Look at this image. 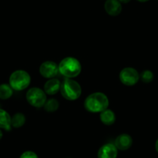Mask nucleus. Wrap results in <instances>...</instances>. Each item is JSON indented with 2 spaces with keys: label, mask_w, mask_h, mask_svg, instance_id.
<instances>
[{
  "label": "nucleus",
  "mask_w": 158,
  "mask_h": 158,
  "mask_svg": "<svg viewBox=\"0 0 158 158\" xmlns=\"http://www.w3.org/2000/svg\"><path fill=\"white\" fill-rule=\"evenodd\" d=\"M109 105V98L102 92L90 94L85 100V108L88 112L92 113H100L108 109Z\"/></svg>",
  "instance_id": "obj_1"
},
{
  "label": "nucleus",
  "mask_w": 158,
  "mask_h": 158,
  "mask_svg": "<svg viewBox=\"0 0 158 158\" xmlns=\"http://www.w3.org/2000/svg\"><path fill=\"white\" fill-rule=\"evenodd\" d=\"M59 73L66 78L77 77L81 71V64L77 59L73 57H64L58 64Z\"/></svg>",
  "instance_id": "obj_2"
},
{
  "label": "nucleus",
  "mask_w": 158,
  "mask_h": 158,
  "mask_svg": "<svg viewBox=\"0 0 158 158\" xmlns=\"http://www.w3.org/2000/svg\"><path fill=\"white\" fill-rule=\"evenodd\" d=\"M62 96L69 101H75L81 95V87L77 81L72 78H65L60 85V89Z\"/></svg>",
  "instance_id": "obj_3"
},
{
  "label": "nucleus",
  "mask_w": 158,
  "mask_h": 158,
  "mask_svg": "<svg viewBox=\"0 0 158 158\" xmlns=\"http://www.w3.org/2000/svg\"><path fill=\"white\" fill-rule=\"evenodd\" d=\"M31 82L30 74L23 70H16L10 76L9 84L14 91L20 92L29 87Z\"/></svg>",
  "instance_id": "obj_4"
},
{
  "label": "nucleus",
  "mask_w": 158,
  "mask_h": 158,
  "mask_svg": "<svg viewBox=\"0 0 158 158\" xmlns=\"http://www.w3.org/2000/svg\"><path fill=\"white\" fill-rule=\"evenodd\" d=\"M26 98L29 104L35 108L44 107L45 102L48 100L47 94L44 91L36 87L29 89L26 94Z\"/></svg>",
  "instance_id": "obj_5"
},
{
  "label": "nucleus",
  "mask_w": 158,
  "mask_h": 158,
  "mask_svg": "<svg viewBox=\"0 0 158 158\" xmlns=\"http://www.w3.org/2000/svg\"><path fill=\"white\" fill-rule=\"evenodd\" d=\"M119 80L126 86H133L139 80V74L135 68L127 67L119 73Z\"/></svg>",
  "instance_id": "obj_6"
},
{
  "label": "nucleus",
  "mask_w": 158,
  "mask_h": 158,
  "mask_svg": "<svg viewBox=\"0 0 158 158\" xmlns=\"http://www.w3.org/2000/svg\"><path fill=\"white\" fill-rule=\"evenodd\" d=\"M40 74L45 78H54L59 73L58 65L54 61L47 60L41 64L40 66Z\"/></svg>",
  "instance_id": "obj_7"
},
{
  "label": "nucleus",
  "mask_w": 158,
  "mask_h": 158,
  "mask_svg": "<svg viewBox=\"0 0 158 158\" xmlns=\"http://www.w3.org/2000/svg\"><path fill=\"white\" fill-rule=\"evenodd\" d=\"M118 149L114 143H106L98 151V158H116Z\"/></svg>",
  "instance_id": "obj_8"
},
{
  "label": "nucleus",
  "mask_w": 158,
  "mask_h": 158,
  "mask_svg": "<svg viewBox=\"0 0 158 158\" xmlns=\"http://www.w3.org/2000/svg\"><path fill=\"white\" fill-rule=\"evenodd\" d=\"M116 148L119 150H127L133 145V138L127 133L118 135L114 143Z\"/></svg>",
  "instance_id": "obj_9"
},
{
  "label": "nucleus",
  "mask_w": 158,
  "mask_h": 158,
  "mask_svg": "<svg viewBox=\"0 0 158 158\" xmlns=\"http://www.w3.org/2000/svg\"><path fill=\"white\" fill-rule=\"evenodd\" d=\"M106 13L112 16H116L122 12V3L118 0H106L104 5Z\"/></svg>",
  "instance_id": "obj_10"
},
{
  "label": "nucleus",
  "mask_w": 158,
  "mask_h": 158,
  "mask_svg": "<svg viewBox=\"0 0 158 158\" xmlns=\"http://www.w3.org/2000/svg\"><path fill=\"white\" fill-rule=\"evenodd\" d=\"M61 82L57 78H51L46 81L44 87V91L47 95H54L60 92Z\"/></svg>",
  "instance_id": "obj_11"
},
{
  "label": "nucleus",
  "mask_w": 158,
  "mask_h": 158,
  "mask_svg": "<svg viewBox=\"0 0 158 158\" xmlns=\"http://www.w3.org/2000/svg\"><path fill=\"white\" fill-rule=\"evenodd\" d=\"M115 114L112 110L106 109V110L100 112V120L106 126H111L115 122Z\"/></svg>",
  "instance_id": "obj_12"
},
{
  "label": "nucleus",
  "mask_w": 158,
  "mask_h": 158,
  "mask_svg": "<svg viewBox=\"0 0 158 158\" xmlns=\"http://www.w3.org/2000/svg\"><path fill=\"white\" fill-rule=\"evenodd\" d=\"M11 128V116L6 111L0 109V129L10 131Z\"/></svg>",
  "instance_id": "obj_13"
},
{
  "label": "nucleus",
  "mask_w": 158,
  "mask_h": 158,
  "mask_svg": "<svg viewBox=\"0 0 158 158\" xmlns=\"http://www.w3.org/2000/svg\"><path fill=\"white\" fill-rule=\"evenodd\" d=\"M26 116L21 112H17L11 117V126L14 128H20L25 124Z\"/></svg>",
  "instance_id": "obj_14"
},
{
  "label": "nucleus",
  "mask_w": 158,
  "mask_h": 158,
  "mask_svg": "<svg viewBox=\"0 0 158 158\" xmlns=\"http://www.w3.org/2000/svg\"><path fill=\"white\" fill-rule=\"evenodd\" d=\"M13 89H12L10 84H1L0 85V99L7 100L11 98L13 95Z\"/></svg>",
  "instance_id": "obj_15"
},
{
  "label": "nucleus",
  "mask_w": 158,
  "mask_h": 158,
  "mask_svg": "<svg viewBox=\"0 0 158 158\" xmlns=\"http://www.w3.org/2000/svg\"><path fill=\"white\" fill-rule=\"evenodd\" d=\"M45 110L48 112H54L58 109L59 102L55 98H49L46 101L44 106Z\"/></svg>",
  "instance_id": "obj_16"
},
{
  "label": "nucleus",
  "mask_w": 158,
  "mask_h": 158,
  "mask_svg": "<svg viewBox=\"0 0 158 158\" xmlns=\"http://www.w3.org/2000/svg\"><path fill=\"white\" fill-rule=\"evenodd\" d=\"M154 78L153 73L150 70H145L139 74V79L144 83H150Z\"/></svg>",
  "instance_id": "obj_17"
},
{
  "label": "nucleus",
  "mask_w": 158,
  "mask_h": 158,
  "mask_svg": "<svg viewBox=\"0 0 158 158\" xmlns=\"http://www.w3.org/2000/svg\"><path fill=\"white\" fill-rule=\"evenodd\" d=\"M19 158H39L38 157L37 154L36 153L30 150H27V151L23 152L19 156Z\"/></svg>",
  "instance_id": "obj_18"
},
{
  "label": "nucleus",
  "mask_w": 158,
  "mask_h": 158,
  "mask_svg": "<svg viewBox=\"0 0 158 158\" xmlns=\"http://www.w3.org/2000/svg\"><path fill=\"white\" fill-rule=\"evenodd\" d=\"M121 3H128L129 2H130V0H118Z\"/></svg>",
  "instance_id": "obj_19"
},
{
  "label": "nucleus",
  "mask_w": 158,
  "mask_h": 158,
  "mask_svg": "<svg viewBox=\"0 0 158 158\" xmlns=\"http://www.w3.org/2000/svg\"><path fill=\"white\" fill-rule=\"evenodd\" d=\"M155 149H156V151L158 153V139H156V143H155Z\"/></svg>",
  "instance_id": "obj_20"
},
{
  "label": "nucleus",
  "mask_w": 158,
  "mask_h": 158,
  "mask_svg": "<svg viewBox=\"0 0 158 158\" xmlns=\"http://www.w3.org/2000/svg\"><path fill=\"white\" fill-rule=\"evenodd\" d=\"M2 136H3V133H2V130H1V129H0V139H2Z\"/></svg>",
  "instance_id": "obj_21"
},
{
  "label": "nucleus",
  "mask_w": 158,
  "mask_h": 158,
  "mask_svg": "<svg viewBox=\"0 0 158 158\" xmlns=\"http://www.w3.org/2000/svg\"><path fill=\"white\" fill-rule=\"evenodd\" d=\"M137 1L139 2H147L148 1H150V0H137Z\"/></svg>",
  "instance_id": "obj_22"
}]
</instances>
